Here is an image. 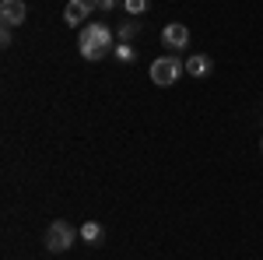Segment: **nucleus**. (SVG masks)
I'll list each match as a JSON object with an SVG mask.
<instances>
[{"mask_svg": "<svg viewBox=\"0 0 263 260\" xmlns=\"http://www.w3.org/2000/svg\"><path fill=\"white\" fill-rule=\"evenodd\" d=\"M78 49H81L84 60H102V57L112 49V28L102 25V21H88V25H81Z\"/></svg>", "mask_w": 263, "mask_h": 260, "instance_id": "obj_1", "label": "nucleus"}, {"mask_svg": "<svg viewBox=\"0 0 263 260\" xmlns=\"http://www.w3.org/2000/svg\"><path fill=\"white\" fill-rule=\"evenodd\" d=\"M74 242H78V229L70 221H53L46 229V250L49 253H67Z\"/></svg>", "mask_w": 263, "mask_h": 260, "instance_id": "obj_2", "label": "nucleus"}, {"mask_svg": "<svg viewBox=\"0 0 263 260\" xmlns=\"http://www.w3.org/2000/svg\"><path fill=\"white\" fill-rule=\"evenodd\" d=\"M186 71V63L179 57H158V60L151 63V81L158 84V88H168V84H176L179 74Z\"/></svg>", "mask_w": 263, "mask_h": 260, "instance_id": "obj_3", "label": "nucleus"}, {"mask_svg": "<svg viewBox=\"0 0 263 260\" xmlns=\"http://www.w3.org/2000/svg\"><path fill=\"white\" fill-rule=\"evenodd\" d=\"M99 7V0H70L67 7H63V21L70 25V28H78V25H88V14Z\"/></svg>", "mask_w": 263, "mask_h": 260, "instance_id": "obj_4", "label": "nucleus"}, {"mask_svg": "<svg viewBox=\"0 0 263 260\" xmlns=\"http://www.w3.org/2000/svg\"><path fill=\"white\" fill-rule=\"evenodd\" d=\"M162 42L168 49H186V46H190V28L179 25V21H172V25L162 28Z\"/></svg>", "mask_w": 263, "mask_h": 260, "instance_id": "obj_5", "label": "nucleus"}, {"mask_svg": "<svg viewBox=\"0 0 263 260\" xmlns=\"http://www.w3.org/2000/svg\"><path fill=\"white\" fill-rule=\"evenodd\" d=\"M0 18H4V25H25V18H28V7H25V0H4L0 4Z\"/></svg>", "mask_w": 263, "mask_h": 260, "instance_id": "obj_6", "label": "nucleus"}, {"mask_svg": "<svg viewBox=\"0 0 263 260\" xmlns=\"http://www.w3.org/2000/svg\"><path fill=\"white\" fill-rule=\"evenodd\" d=\"M186 74H190V78H207V74H211V57L193 53V57L186 60Z\"/></svg>", "mask_w": 263, "mask_h": 260, "instance_id": "obj_7", "label": "nucleus"}, {"mask_svg": "<svg viewBox=\"0 0 263 260\" xmlns=\"http://www.w3.org/2000/svg\"><path fill=\"white\" fill-rule=\"evenodd\" d=\"M99 236H102L99 221H84V225H81V239L84 242H99Z\"/></svg>", "mask_w": 263, "mask_h": 260, "instance_id": "obj_8", "label": "nucleus"}, {"mask_svg": "<svg viewBox=\"0 0 263 260\" xmlns=\"http://www.w3.org/2000/svg\"><path fill=\"white\" fill-rule=\"evenodd\" d=\"M137 32H141V25H137L134 18H126V21L120 25V39H123V42H130L134 36H137Z\"/></svg>", "mask_w": 263, "mask_h": 260, "instance_id": "obj_9", "label": "nucleus"}, {"mask_svg": "<svg viewBox=\"0 0 263 260\" xmlns=\"http://www.w3.org/2000/svg\"><path fill=\"white\" fill-rule=\"evenodd\" d=\"M123 7H126V14H130V18H137V14L147 11V0H123Z\"/></svg>", "mask_w": 263, "mask_h": 260, "instance_id": "obj_10", "label": "nucleus"}, {"mask_svg": "<svg viewBox=\"0 0 263 260\" xmlns=\"http://www.w3.org/2000/svg\"><path fill=\"white\" fill-rule=\"evenodd\" d=\"M134 57H137V53H134V49H130V42H120V46H116V60L130 63V60H134Z\"/></svg>", "mask_w": 263, "mask_h": 260, "instance_id": "obj_11", "label": "nucleus"}, {"mask_svg": "<svg viewBox=\"0 0 263 260\" xmlns=\"http://www.w3.org/2000/svg\"><path fill=\"white\" fill-rule=\"evenodd\" d=\"M0 46H11V25L0 28Z\"/></svg>", "mask_w": 263, "mask_h": 260, "instance_id": "obj_12", "label": "nucleus"}, {"mask_svg": "<svg viewBox=\"0 0 263 260\" xmlns=\"http://www.w3.org/2000/svg\"><path fill=\"white\" fill-rule=\"evenodd\" d=\"M99 7H102V11H112V7H116V0H99Z\"/></svg>", "mask_w": 263, "mask_h": 260, "instance_id": "obj_13", "label": "nucleus"}]
</instances>
